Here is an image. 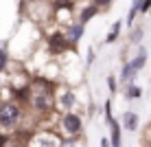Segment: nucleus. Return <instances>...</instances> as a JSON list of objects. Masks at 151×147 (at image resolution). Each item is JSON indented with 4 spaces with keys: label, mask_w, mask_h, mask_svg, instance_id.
I'll return each mask as SVG.
<instances>
[{
    "label": "nucleus",
    "mask_w": 151,
    "mask_h": 147,
    "mask_svg": "<svg viewBox=\"0 0 151 147\" xmlns=\"http://www.w3.org/2000/svg\"><path fill=\"white\" fill-rule=\"evenodd\" d=\"M129 64H132V68H134L136 72H138V70H142L145 64H147V51H145V49H140L138 53H136V57H134V59L129 62Z\"/></svg>",
    "instance_id": "nucleus-9"
},
{
    "label": "nucleus",
    "mask_w": 151,
    "mask_h": 147,
    "mask_svg": "<svg viewBox=\"0 0 151 147\" xmlns=\"http://www.w3.org/2000/svg\"><path fill=\"white\" fill-rule=\"evenodd\" d=\"M59 103H61V108H66V110L75 108V103H77V97H75V92H72L70 88H66V90L59 94Z\"/></svg>",
    "instance_id": "nucleus-7"
},
{
    "label": "nucleus",
    "mask_w": 151,
    "mask_h": 147,
    "mask_svg": "<svg viewBox=\"0 0 151 147\" xmlns=\"http://www.w3.org/2000/svg\"><path fill=\"white\" fill-rule=\"evenodd\" d=\"M9 66V53L4 49H0V72H4Z\"/></svg>",
    "instance_id": "nucleus-15"
},
{
    "label": "nucleus",
    "mask_w": 151,
    "mask_h": 147,
    "mask_svg": "<svg viewBox=\"0 0 151 147\" xmlns=\"http://www.w3.org/2000/svg\"><path fill=\"white\" fill-rule=\"evenodd\" d=\"M61 125H64V130L68 134H79L81 132V127H83V123H81V117L79 114H75V112H66L64 114V119H61Z\"/></svg>",
    "instance_id": "nucleus-3"
},
{
    "label": "nucleus",
    "mask_w": 151,
    "mask_h": 147,
    "mask_svg": "<svg viewBox=\"0 0 151 147\" xmlns=\"http://www.w3.org/2000/svg\"><path fill=\"white\" fill-rule=\"evenodd\" d=\"M103 110H105V121L110 123V121L114 119V117H112V103H110V101H105V108H103Z\"/></svg>",
    "instance_id": "nucleus-19"
},
{
    "label": "nucleus",
    "mask_w": 151,
    "mask_h": 147,
    "mask_svg": "<svg viewBox=\"0 0 151 147\" xmlns=\"http://www.w3.org/2000/svg\"><path fill=\"white\" fill-rule=\"evenodd\" d=\"M138 114L136 112H123V127L127 132H136L138 130Z\"/></svg>",
    "instance_id": "nucleus-5"
},
{
    "label": "nucleus",
    "mask_w": 151,
    "mask_h": 147,
    "mask_svg": "<svg viewBox=\"0 0 151 147\" xmlns=\"http://www.w3.org/2000/svg\"><path fill=\"white\" fill-rule=\"evenodd\" d=\"M110 130H112V147H123V143H121V125H118V121L116 119H112L110 123Z\"/></svg>",
    "instance_id": "nucleus-8"
},
{
    "label": "nucleus",
    "mask_w": 151,
    "mask_h": 147,
    "mask_svg": "<svg viewBox=\"0 0 151 147\" xmlns=\"http://www.w3.org/2000/svg\"><path fill=\"white\" fill-rule=\"evenodd\" d=\"M125 97H127V99H140V97H142V88H138L136 83H127V88H125Z\"/></svg>",
    "instance_id": "nucleus-11"
},
{
    "label": "nucleus",
    "mask_w": 151,
    "mask_h": 147,
    "mask_svg": "<svg viewBox=\"0 0 151 147\" xmlns=\"http://www.w3.org/2000/svg\"><path fill=\"white\" fill-rule=\"evenodd\" d=\"M99 11H101L99 7H94V4H88V7H83V9H81V13H79V20H77V22H81V24H88L92 18H96V15H99Z\"/></svg>",
    "instance_id": "nucleus-6"
},
{
    "label": "nucleus",
    "mask_w": 151,
    "mask_h": 147,
    "mask_svg": "<svg viewBox=\"0 0 151 147\" xmlns=\"http://www.w3.org/2000/svg\"><path fill=\"white\" fill-rule=\"evenodd\" d=\"M68 49H72V46H70V42L66 40L64 31H53V33L48 35V53L61 55V53H66Z\"/></svg>",
    "instance_id": "nucleus-2"
},
{
    "label": "nucleus",
    "mask_w": 151,
    "mask_h": 147,
    "mask_svg": "<svg viewBox=\"0 0 151 147\" xmlns=\"http://www.w3.org/2000/svg\"><path fill=\"white\" fill-rule=\"evenodd\" d=\"M101 147H110V143H107V138H101Z\"/></svg>",
    "instance_id": "nucleus-22"
},
{
    "label": "nucleus",
    "mask_w": 151,
    "mask_h": 147,
    "mask_svg": "<svg viewBox=\"0 0 151 147\" xmlns=\"http://www.w3.org/2000/svg\"><path fill=\"white\" fill-rule=\"evenodd\" d=\"M142 38H145V29H142V27H136V29L132 31L129 42H132V44H138V42H142Z\"/></svg>",
    "instance_id": "nucleus-14"
},
{
    "label": "nucleus",
    "mask_w": 151,
    "mask_h": 147,
    "mask_svg": "<svg viewBox=\"0 0 151 147\" xmlns=\"http://www.w3.org/2000/svg\"><path fill=\"white\" fill-rule=\"evenodd\" d=\"M7 143H9V136L7 134H0V147H7Z\"/></svg>",
    "instance_id": "nucleus-21"
},
{
    "label": "nucleus",
    "mask_w": 151,
    "mask_h": 147,
    "mask_svg": "<svg viewBox=\"0 0 151 147\" xmlns=\"http://www.w3.org/2000/svg\"><path fill=\"white\" fill-rule=\"evenodd\" d=\"M83 31H86V24H81V22H70L68 24V29H66V40L70 42V46L75 49L77 44L81 42V38H83Z\"/></svg>",
    "instance_id": "nucleus-4"
},
{
    "label": "nucleus",
    "mask_w": 151,
    "mask_h": 147,
    "mask_svg": "<svg viewBox=\"0 0 151 147\" xmlns=\"http://www.w3.org/2000/svg\"><path fill=\"white\" fill-rule=\"evenodd\" d=\"M107 86H110V92H118V86H116V77L110 75L107 77Z\"/></svg>",
    "instance_id": "nucleus-18"
},
{
    "label": "nucleus",
    "mask_w": 151,
    "mask_h": 147,
    "mask_svg": "<svg viewBox=\"0 0 151 147\" xmlns=\"http://www.w3.org/2000/svg\"><path fill=\"white\" fill-rule=\"evenodd\" d=\"M22 119V108L13 101H7L0 106V127H15Z\"/></svg>",
    "instance_id": "nucleus-1"
},
{
    "label": "nucleus",
    "mask_w": 151,
    "mask_h": 147,
    "mask_svg": "<svg viewBox=\"0 0 151 147\" xmlns=\"http://www.w3.org/2000/svg\"><path fill=\"white\" fill-rule=\"evenodd\" d=\"M121 27H123L121 20H118V22H114L112 31L107 33V38H105V44H112V42H116V40H118V35H121Z\"/></svg>",
    "instance_id": "nucleus-12"
},
{
    "label": "nucleus",
    "mask_w": 151,
    "mask_h": 147,
    "mask_svg": "<svg viewBox=\"0 0 151 147\" xmlns=\"http://www.w3.org/2000/svg\"><path fill=\"white\" fill-rule=\"evenodd\" d=\"M53 7H55V11H61V9H66V11H72V9L77 7V2H75V0H55Z\"/></svg>",
    "instance_id": "nucleus-13"
},
{
    "label": "nucleus",
    "mask_w": 151,
    "mask_h": 147,
    "mask_svg": "<svg viewBox=\"0 0 151 147\" xmlns=\"http://www.w3.org/2000/svg\"><path fill=\"white\" fill-rule=\"evenodd\" d=\"M94 59H96V55H94V51L90 49V51H88V59H86V62H88V66H90V64H94Z\"/></svg>",
    "instance_id": "nucleus-20"
},
{
    "label": "nucleus",
    "mask_w": 151,
    "mask_h": 147,
    "mask_svg": "<svg viewBox=\"0 0 151 147\" xmlns=\"http://www.w3.org/2000/svg\"><path fill=\"white\" fill-rule=\"evenodd\" d=\"M112 2H114V0H92V4H94V7H99V9H107Z\"/></svg>",
    "instance_id": "nucleus-17"
},
{
    "label": "nucleus",
    "mask_w": 151,
    "mask_h": 147,
    "mask_svg": "<svg viewBox=\"0 0 151 147\" xmlns=\"http://www.w3.org/2000/svg\"><path fill=\"white\" fill-rule=\"evenodd\" d=\"M37 143H35V147H55L53 138H46V136H40V138H35Z\"/></svg>",
    "instance_id": "nucleus-16"
},
{
    "label": "nucleus",
    "mask_w": 151,
    "mask_h": 147,
    "mask_svg": "<svg viewBox=\"0 0 151 147\" xmlns=\"http://www.w3.org/2000/svg\"><path fill=\"white\" fill-rule=\"evenodd\" d=\"M136 75H138V72L132 68V64H129L127 59H125V64H123V70H121V81H123V83H132Z\"/></svg>",
    "instance_id": "nucleus-10"
}]
</instances>
